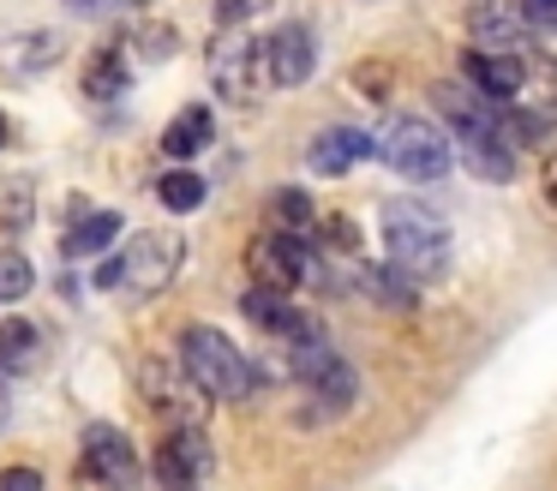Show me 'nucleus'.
Here are the masks:
<instances>
[{
    "label": "nucleus",
    "mask_w": 557,
    "mask_h": 491,
    "mask_svg": "<svg viewBox=\"0 0 557 491\" xmlns=\"http://www.w3.org/2000/svg\"><path fill=\"white\" fill-rule=\"evenodd\" d=\"M384 251H389V270H401L408 282H437L449 270V222L420 198H389Z\"/></svg>",
    "instance_id": "1"
},
{
    "label": "nucleus",
    "mask_w": 557,
    "mask_h": 491,
    "mask_svg": "<svg viewBox=\"0 0 557 491\" xmlns=\"http://www.w3.org/2000/svg\"><path fill=\"white\" fill-rule=\"evenodd\" d=\"M377 156H384L401 180L425 186V180H444L449 174L456 138H444V132H437L432 120H420V114H389L384 126H377Z\"/></svg>",
    "instance_id": "2"
},
{
    "label": "nucleus",
    "mask_w": 557,
    "mask_h": 491,
    "mask_svg": "<svg viewBox=\"0 0 557 491\" xmlns=\"http://www.w3.org/2000/svg\"><path fill=\"white\" fill-rule=\"evenodd\" d=\"M181 263H186V240L181 234H133L121 258L102 263L97 282L114 287V294L145 299V294H162V287L181 275Z\"/></svg>",
    "instance_id": "3"
},
{
    "label": "nucleus",
    "mask_w": 557,
    "mask_h": 491,
    "mask_svg": "<svg viewBox=\"0 0 557 491\" xmlns=\"http://www.w3.org/2000/svg\"><path fill=\"white\" fill-rule=\"evenodd\" d=\"M181 366L193 371L198 383H205L210 395H222V402H240V395H252V366H246V354L228 342L222 330H210V323H186L181 335Z\"/></svg>",
    "instance_id": "4"
},
{
    "label": "nucleus",
    "mask_w": 557,
    "mask_h": 491,
    "mask_svg": "<svg viewBox=\"0 0 557 491\" xmlns=\"http://www.w3.org/2000/svg\"><path fill=\"white\" fill-rule=\"evenodd\" d=\"M138 390H145V402L157 407L169 426H205L210 402H216L193 371H186V366L174 371L169 359H145V366H138Z\"/></svg>",
    "instance_id": "5"
},
{
    "label": "nucleus",
    "mask_w": 557,
    "mask_h": 491,
    "mask_svg": "<svg viewBox=\"0 0 557 491\" xmlns=\"http://www.w3.org/2000/svg\"><path fill=\"white\" fill-rule=\"evenodd\" d=\"M318 66V42L306 24H282V30H270L264 42H258V78L276 84V90H294V84H306Z\"/></svg>",
    "instance_id": "6"
},
{
    "label": "nucleus",
    "mask_w": 557,
    "mask_h": 491,
    "mask_svg": "<svg viewBox=\"0 0 557 491\" xmlns=\"http://www.w3.org/2000/svg\"><path fill=\"white\" fill-rule=\"evenodd\" d=\"M85 474L102 491H133L138 486V450L121 426H85Z\"/></svg>",
    "instance_id": "7"
},
{
    "label": "nucleus",
    "mask_w": 557,
    "mask_h": 491,
    "mask_svg": "<svg viewBox=\"0 0 557 491\" xmlns=\"http://www.w3.org/2000/svg\"><path fill=\"white\" fill-rule=\"evenodd\" d=\"M246 270H252L258 287H282V294H294V287L306 282V240L300 234H258L252 246H246Z\"/></svg>",
    "instance_id": "8"
},
{
    "label": "nucleus",
    "mask_w": 557,
    "mask_h": 491,
    "mask_svg": "<svg viewBox=\"0 0 557 491\" xmlns=\"http://www.w3.org/2000/svg\"><path fill=\"white\" fill-rule=\"evenodd\" d=\"M461 72L480 96L492 102H521V84H528V60L509 54V48H468L461 54Z\"/></svg>",
    "instance_id": "9"
},
{
    "label": "nucleus",
    "mask_w": 557,
    "mask_h": 491,
    "mask_svg": "<svg viewBox=\"0 0 557 491\" xmlns=\"http://www.w3.org/2000/svg\"><path fill=\"white\" fill-rule=\"evenodd\" d=\"M306 395H300V426H330V419H342L354 407V366H342V359H330L324 371H312V378H300Z\"/></svg>",
    "instance_id": "10"
},
{
    "label": "nucleus",
    "mask_w": 557,
    "mask_h": 491,
    "mask_svg": "<svg viewBox=\"0 0 557 491\" xmlns=\"http://www.w3.org/2000/svg\"><path fill=\"white\" fill-rule=\"evenodd\" d=\"M210 78H216V90L228 96V102H252L258 42H246V36H216V48H210Z\"/></svg>",
    "instance_id": "11"
},
{
    "label": "nucleus",
    "mask_w": 557,
    "mask_h": 491,
    "mask_svg": "<svg viewBox=\"0 0 557 491\" xmlns=\"http://www.w3.org/2000/svg\"><path fill=\"white\" fill-rule=\"evenodd\" d=\"M366 156H377V132H360V126H330V132H318V138L306 144L312 174H348V168L366 162Z\"/></svg>",
    "instance_id": "12"
},
{
    "label": "nucleus",
    "mask_w": 557,
    "mask_h": 491,
    "mask_svg": "<svg viewBox=\"0 0 557 491\" xmlns=\"http://www.w3.org/2000/svg\"><path fill=\"white\" fill-rule=\"evenodd\" d=\"M240 311L258 323L264 335H282V342H294V335H312V323H306V311L294 306L282 287H252V294L240 299Z\"/></svg>",
    "instance_id": "13"
},
{
    "label": "nucleus",
    "mask_w": 557,
    "mask_h": 491,
    "mask_svg": "<svg viewBox=\"0 0 557 491\" xmlns=\"http://www.w3.org/2000/svg\"><path fill=\"white\" fill-rule=\"evenodd\" d=\"M157 455H162V462H174L181 474H193L198 486H205V479L216 474V450H210L205 426H174L169 438L157 443Z\"/></svg>",
    "instance_id": "14"
},
{
    "label": "nucleus",
    "mask_w": 557,
    "mask_h": 491,
    "mask_svg": "<svg viewBox=\"0 0 557 491\" xmlns=\"http://www.w3.org/2000/svg\"><path fill=\"white\" fill-rule=\"evenodd\" d=\"M528 24L533 19L521 7H480V12H473V36H480V48H509V54H521Z\"/></svg>",
    "instance_id": "15"
},
{
    "label": "nucleus",
    "mask_w": 557,
    "mask_h": 491,
    "mask_svg": "<svg viewBox=\"0 0 557 491\" xmlns=\"http://www.w3.org/2000/svg\"><path fill=\"white\" fill-rule=\"evenodd\" d=\"M216 138V120H210V108H181V114L169 120V132H162V150L169 156H198L205 144Z\"/></svg>",
    "instance_id": "16"
},
{
    "label": "nucleus",
    "mask_w": 557,
    "mask_h": 491,
    "mask_svg": "<svg viewBox=\"0 0 557 491\" xmlns=\"http://www.w3.org/2000/svg\"><path fill=\"white\" fill-rule=\"evenodd\" d=\"M114 234H121V216H114V210H90V216H78V222H73V234H66L61 246H66V258H97V251L114 246Z\"/></svg>",
    "instance_id": "17"
},
{
    "label": "nucleus",
    "mask_w": 557,
    "mask_h": 491,
    "mask_svg": "<svg viewBox=\"0 0 557 491\" xmlns=\"http://www.w3.org/2000/svg\"><path fill=\"white\" fill-rule=\"evenodd\" d=\"M521 108L557 126V60H528V84H521Z\"/></svg>",
    "instance_id": "18"
},
{
    "label": "nucleus",
    "mask_w": 557,
    "mask_h": 491,
    "mask_svg": "<svg viewBox=\"0 0 557 491\" xmlns=\"http://www.w3.org/2000/svg\"><path fill=\"white\" fill-rule=\"evenodd\" d=\"M126 78H133V72H126V54H121V48H97V54L85 60V90L97 96V102L121 96V90H126Z\"/></svg>",
    "instance_id": "19"
},
{
    "label": "nucleus",
    "mask_w": 557,
    "mask_h": 491,
    "mask_svg": "<svg viewBox=\"0 0 557 491\" xmlns=\"http://www.w3.org/2000/svg\"><path fill=\"white\" fill-rule=\"evenodd\" d=\"M37 359V323L7 318L0 323V371H25Z\"/></svg>",
    "instance_id": "20"
},
{
    "label": "nucleus",
    "mask_w": 557,
    "mask_h": 491,
    "mask_svg": "<svg viewBox=\"0 0 557 491\" xmlns=\"http://www.w3.org/2000/svg\"><path fill=\"white\" fill-rule=\"evenodd\" d=\"M270 216L282 222V234H306V228L318 222L312 198H306L300 186H276V192H270Z\"/></svg>",
    "instance_id": "21"
},
{
    "label": "nucleus",
    "mask_w": 557,
    "mask_h": 491,
    "mask_svg": "<svg viewBox=\"0 0 557 491\" xmlns=\"http://www.w3.org/2000/svg\"><path fill=\"white\" fill-rule=\"evenodd\" d=\"M30 216H37V192H30V180H0V228L18 234V228H30Z\"/></svg>",
    "instance_id": "22"
},
{
    "label": "nucleus",
    "mask_w": 557,
    "mask_h": 491,
    "mask_svg": "<svg viewBox=\"0 0 557 491\" xmlns=\"http://www.w3.org/2000/svg\"><path fill=\"white\" fill-rule=\"evenodd\" d=\"M157 198L169 204L174 216H186V210H198V204H205V180L186 174V168H174V174H162V180H157Z\"/></svg>",
    "instance_id": "23"
},
{
    "label": "nucleus",
    "mask_w": 557,
    "mask_h": 491,
    "mask_svg": "<svg viewBox=\"0 0 557 491\" xmlns=\"http://www.w3.org/2000/svg\"><path fill=\"white\" fill-rule=\"evenodd\" d=\"M30 282H37L30 258L7 246V251H0V299H25V294H30Z\"/></svg>",
    "instance_id": "24"
},
{
    "label": "nucleus",
    "mask_w": 557,
    "mask_h": 491,
    "mask_svg": "<svg viewBox=\"0 0 557 491\" xmlns=\"http://www.w3.org/2000/svg\"><path fill=\"white\" fill-rule=\"evenodd\" d=\"M318 228V246H330V251H360V228L348 222V216H324V222H312Z\"/></svg>",
    "instance_id": "25"
},
{
    "label": "nucleus",
    "mask_w": 557,
    "mask_h": 491,
    "mask_svg": "<svg viewBox=\"0 0 557 491\" xmlns=\"http://www.w3.org/2000/svg\"><path fill=\"white\" fill-rule=\"evenodd\" d=\"M384 84H389V66H384V60H372V66H354V90H360V96H372V102H384Z\"/></svg>",
    "instance_id": "26"
},
{
    "label": "nucleus",
    "mask_w": 557,
    "mask_h": 491,
    "mask_svg": "<svg viewBox=\"0 0 557 491\" xmlns=\"http://www.w3.org/2000/svg\"><path fill=\"white\" fill-rule=\"evenodd\" d=\"M0 491H42L37 467H0Z\"/></svg>",
    "instance_id": "27"
},
{
    "label": "nucleus",
    "mask_w": 557,
    "mask_h": 491,
    "mask_svg": "<svg viewBox=\"0 0 557 491\" xmlns=\"http://www.w3.org/2000/svg\"><path fill=\"white\" fill-rule=\"evenodd\" d=\"M258 7H264V0H216V24H240V19H252Z\"/></svg>",
    "instance_id": "28"
},
{
    "label": "nucleus",
    "mask_w": 557,
    "mask_h": 491,
    "mask_svg": "<svg viewBox=\"0 0 557 491\" xmlns=\"http://www.w3.org/2000/svg\"><path fill=\"white\" fill-rule=\"evenodd\" d=\"M521 12H528L540 30H557V0H521Z\"/></svg>",
    "instance_id": "29"
},
{
    "label": "nucleus",
    "mask_w": 557,
    "mask_h": 491,
    "mask_svg": "<svg viewBox=\"0 0 557 491\" xmlns=\"http://www.w3.org/2000/svg\"><path fill=\"white\" fill-rule=\"evenodd\" d=\"M545 198H552V204H557V150H552V156H545Z\"/></svg>",
    "instance_id": "30"
},
{
    "label": "nucleus",
    "mask_w": 557,
    "mask_h": 491,
    "mask_svg": "<svg viewBox=\"0 0 557 491\" xmlns=\"http://www.w3.org/2000/svg\"><path fill=\"white\" fill-rule=\"evenodd\" d=\"M73 12H97V7H109V0H66Z\"/></svg>",
    "instance_id": "31"
},
{
    "label": "nucleus",
    "mask_w": 557,
    "mask_h": 491,
    "mask_svg": "<svg viewBox=\"0 0 557 491\" xmlns=\"http://www.w3.org/2000/svg\"><path fill=\"white\" fill-rule=\"evenodd\" d=\"M7 138H13V126H7V114H0V150H7Z\"/></svg>",
    "instance_id": "32"
},
{
    "label": "nucleus",
    "mask_w": 557,
    "mask_h": 491,
    "mask_svg": "<svg viewBox=\"0 0 557 491\" xmlns=\"http://www.w3.org/2000/svg\"><path fill=\"white\" fill-rule=\"evenodd\" d=\"M0 426H7V383H0Z\"/></svg>",
    "instance_id": "33"
},
{
    "label": "nucleus",
    "mask_w": 557,
    "mask_h": 491,
    "mask_svg": "<svg viewBox=\"0 0 557 491\" xmlns=\"http://www.w3.org/2000/svg\"><path fill=\"white\" fill-rule=\"evenodd\" d=\"M162 491H198V486H193V479H181V486H162Z\"/></svg>",
    "instance_id": "34"
}]
</instances>
